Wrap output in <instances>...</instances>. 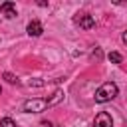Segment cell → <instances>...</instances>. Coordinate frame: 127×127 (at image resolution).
Instances as JSON below:
<instances>
[{
    "label": "cell",
    "mask_w": 127,
    "mask_h": 127,
    "mask_svg": "<svg viewBox=\"0 0 127 127\" xmlns=\"http://www.w3.org/2000/svg\"><path fill=\"white\" fill-rule=\"evenodd\" d=\"M117 95H119V87H117L113 81H105V83L95 91L93 99H95V103H105V101L115 99Z\"/></svg>",
    "instance_id": "6da1fadb"
},
{
    "label": "cell",
    "mask_w": 127,
    "mask_h": 127,
    "mask_svg": "<svg viewBox=\"0 0 127 127\" xmlns=\"http://www.w3.org/2000/svg\"><path fill=\"white\" fill-rule=\"evenodd\" d=\"M50 107V101L44 99V97H34V99H26L22 103V109L26 113H42Z\"/></svg>",
    "instance_id": "7a4b0ae2"
},
{
    "label": "cell",
    "mask_w": 127,
    "mask_h": 127,
    "mask_svg": "<svg viewBox=\"0 0 127 127\" xmlns=\"http://www.w3.org/2000/svg\"><path fill=\"white\" fill-rule=\"evenodd\" d=\"M73 22L79 26V28H83V30H91L93 26H95V20H93V16H89L87 12H81V14H75V18H73Z\"/></svg>",
    "instance_id": "3957f363"
},
{
    "label": "cell",
    "mask_w": 127,
    "mask_h": 127,
    "mask_svg": "<svg viewBox=\"0 0 127 127\" xmlns=\"http://www.w3.org/2000/svg\"><path fill=\"white\" fill-rule=\"evenodd\" d=\"M93 127H113V117L107 111H101L93 119Z\"/></svg>",
    "instance_id": "277c9868"
},
{
    "label": "cell",
    "mask_w": 127,
    "mask_h": 127,
    "mask_svg": "<svg viewBox=\"0 0 127 127\" xmlns=\"http://www.w3.org/2000/svg\"><path fill=\"white\" fill-rule=\"evenodd\" d=\"M26 32H28V36H32V38H38V36H42L44 26H42V22H40V20H32V22L28 24Z\"/></svg>",
    "instance_id": "5b68a950"
},
{
    "label": "cell",
    "mask_w": 127,
    "mask_h": 127,
    "mask_svg": "<svg viewBox=\"0 0 127 127\" xmlns=\"http://www.w3.org/2000/svg\"><path fill=\"white\" fill-rule=\"evenodd\" d=\"M0 14L4 16V18H16V4L14 2H2L0 4Z\"/></svg>",
    "instance_id": "8992f818"
},
{
    "label": "cell",
    "mask_w": 127,
    "mask_h": 127,
    "mask_svg": "<svg viewBox=\"0 0 127 127\" xmlns=\"http://www.w3.org/2000/svg\"><path fill=\"white\" fill-rule=\"evenodd\" d=\"M107 60H109L111 64H121V62H123V56H121L119 52H109V54H107Z\"/></svg>",
    "instance_id": "52a82bcc"
},
{
    "label": "cell",
    "mask_w": 127,
    "mask_h": 127,
    "mask_svg": "<svg viewBox=\"0 0 127 127\" xmlns=\"http://www.w3.org/2000/svg\"><path fill=\"white\" fill-rule=\"evenodd\" d=\"M2 77H4L8 83H18V81H20V79H18L14 73H10V71H4V75H2Z\"/></svg>",
    "instance_id": "ba28073f"
},
{
    "label": "cell",
    "mask_w": 127,
    "mask_h": 127,
    "mask_svg": "<svg viewBox=\"0 0 127 127\" xmlns=\"http://www.w3.org/2000/svg\"><path fill=\"white\" fill-rule=\"evenodd\" d=\"M0 127H16V123L10 117H4V119H0Z\"/></svg>",
    "instance_id": "9c48e42d"
},
{
    "label": "cell",
    "mask_w": 127,
    "mask_h": 127,
    "mask_svg": "<svg viewBox=\"0 0 127 127\" xmlns=\"http://www.w3.org/2000/svg\"><path fill=\"white\" fill-rule=\"evenodd\" d=\"M28 85H30V87H32V85H34V87H42V85H46V81H42V79H30Z\"/></svg>",
    "instance_id": "30bf717a"
},
{
    "label": "cell",
    "mask_w": 127,
    "mask_h": 127,
    "mask_svg": "<svg viewBox=\"0 0 127 127\" xmlns=\"http://www.w3.org/2000/svg\"><path fill=\"white\" fill-rule=\"evenodd\" d=\"M91 58H93V60H97V62H99V60H101V58H103V52H101V50H99V48H95V52H93V54H91Z\"/></svg>",
    "instance_id": "8fae6325"
},
{
    "label": "cell",
    "mask_w": 127,
    "mask_h": 127,
    "mask_svg": "<svg viewBox=\"0 0 127 127\" xmlns=\"http://www.w3.org/2000/svg\"><path fill=\"white\" fill-rule=\"evenodd\" d=\"M121 40H123V42L127 44V32H123V36H121Z\"/></svg>",
    "instance_id": "7c38bea8"
},
{
    "label": "cell",
    "mask_w": 127,
    "mask_h": 127,
    "mask_svg": "<svg viewBox=\"0 0 127 127\" xmlns=\"http://www.w3.org/2000/svg\"><path fill=\"white\" fill-rule=\"evenodd\" d=\"M0 93H2V87H0Z\"/></svg>",
    "instance_id": "4fadbf2b"
}]
</instances>
